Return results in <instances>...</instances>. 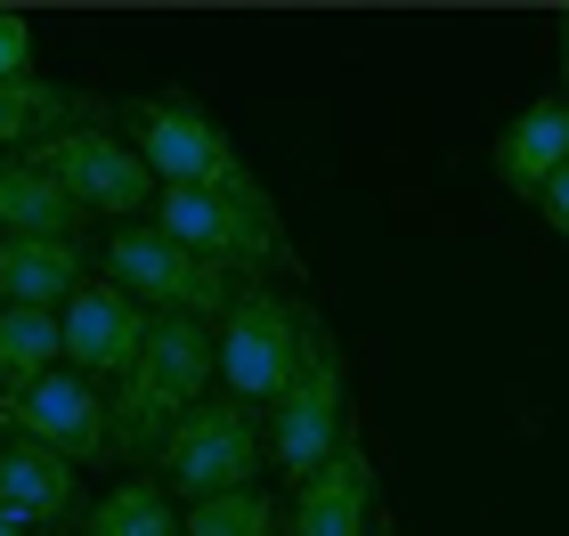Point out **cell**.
<instances>
[{
    "label": "cell",
    "mask_w": 569,
    "mask_h": 536,
    "mask_svg": "<svg viewBox=\"0 0 569 536\" xmlns=\"http://www.w3.org/2000/svg\"><path fill=\"white\" fill-rule=\"evenodd\" d=\"M196 398H212V325L196 317H154L131 357V374L107 398V447L114 455H154L163 431L188 415Z\"/></svg>",
    "instance_id": "obj_1"
},
{
    "label": "cell",
    "mask_w": 569,
    "mask_h": 536,
    "mask_svg": "<svg viewBox=\"0 0 569 536\" xmlns=\"http://www.w3.org/2000/svg\"><path fill=\"white\" fill-rule=\"evenodd\" d=\"M122 139H131V155L147 163L154 188H203V195H252L261 188L252 163L237 155V139H228L188 90L131 98V107H122Z\"/></svg>",
    "instance_id": "obj_2"
},
{
    "label": "cell",
    "mask_w": 569,
    "mask_h": 536,
    "mask_svg": "<svg viewBox=\"0 0 569 536\" xmlns=\"http://www.w3.org/2000/svg\"><path fill=\"white\" fill-rule=\"evenodd\" d=\"M147 227H163L179 252H196V261H212L228 276H252V269H301L293 236H284L269 188L252 195H203V188H154V212Z\"/></svg>",
    "instance_id": "obj_3"
},
{
    "label": "cell",
    "mask_w": 569,
    "mask_h": 536,
    "mask_svg": "<svg viewBox=\"0 0 569 536\" xmlns=\"http://www.w3.org/2000/svg\"><path fill=\"white\" fill-rule=\"evenodd\" d=\"M269 455H277V472H318L333 447L350 439V366H342V342L326 334V317L318 310H301V366L293 382L277 391L269 406Z\"/></svg>",
    "instance_id": "obj_4"
},
{
    "label": "cell",
    "mask_w": 569,
    "mask_h": 536,
    "mask_svg": "<svg viewBox=\"0 0 569 536\" xmlns=\"http://www.w3.org/2000/svg\"><path fill=\"white\" fill-rule=\"evenodd\" d=\"M261 455H269L261 415L212 391V398H196L188 415L163 431V447H154V479H163L171 496H188V504H196V496L252 488V479H261Z\"/></svg>",
    "instance_id": "obj_5"
},
{
    "label": "cell",
    "mask_w": 569,
    "mask_h": 536,
    "mask_svg": "<svg viewBox=\"0 0 569 536\" xmlns=\"http://www.w3.org/2000/svg\"><path fill=\"white\" fill-rule=\"evenodd\" d=\"M107 285H122L139 301L147 317H196V325H220L237 310V276L196 261V252H179L163 227H114L107 236Z\"/></svg>",
    "instance_id": "obj_6"
},
{
    "label": "cell",
    "mask_w": 569,
    "mask_h": 536,
    "mask_svg": "<svg viewBox=\"0 0 569 536\" xmlns=\"http://www.w3.org/2000/svg\"><path fill=\"white\" fill-rule=\"evenodd\" d=\"M301 366V310L284 293H237V310L212 325V382L237 406H277V391Z\"/></svg>",
    "instance_id": "obj_7"
},
{
    "label": "cell",
    "mask_w": 569,
    "mask_h": 536,
    "mask_svg": "<svg viewBox=\"0 0 569 536\" xmlns=\"http://www.w3.org/2000/svg\"><path fill=\"white\" fill-rule=\"evenodd\" d=\"M33 163L66 188V203L82 220H139V212H154V179H147V163L131 155V139H122L114 122L33 146Z\"/></svg>",
    "instance_id": "obj_8"
},
{
    "label": "cell",
    "mask_w": 569,
    "mask_h": 536,
    "mask_svg": "<svg viewBox=\"0 0 569 536\" xmlns=\"http://www.w3.org/2000/svg\"><path fill=\"white\" fill-rule=\"evenodd\" d=\"M0 439H24V447H41V455L82 472V464L107 455V398H98V382L49 366L24 391H0Z\"/></svg>",
    "instance_id": "obj_9"
},
{
    "label": "cell",
    "mask_w": 569,
    "mask_h": 536,
    "mask_svg": "<svg viewBox=\"0 0 569 536\" xmlns=\"http://www.w3.org/2000/svg\"><path fill=\"white\" fill-rule=\"evenodd\" d=\"M375 513H382V472L350 431L318 472L293 479V496L277 504V536H375Z\"/></svg>",
    "instance_id": "obj_10"
},
{
    "label": "cell",
    "mask_w": 569,
    "mask_h": 536,
    "mask_svg": "<svg viewBox=\"0 0 569 536\" xmlns=\"http://www.w3.org/2000/svg\"><path fill=\"white\" fill-rule=\"evenodd\" d=\"M147 310L122 285H107V276H90L82 293L58 310V350H66V374H82V382H122L131 374V357L147 342Z\"/></svg>",
    "instance_id": "obj_11"
},
{
    "label": "cell",
    "mask_w": 569,
    "mask_h": 536,
    "mask_svg": "<svg viewBox=\"0 0 569 536\" xmlns=\"http://www.w3.org/2000/svg\"><path fill=\"white\" fill-rule=\"evenodd\" d=\"M98 122H107V98H90L73 82H41V73L0 82V155H33V146L66 139V131H98Z\"/></svg>",
    "instance_id": "obj_12"
},
{
    "label": "cell",
    "mask_w": 569,
    "mask_h": 536,
    "mask_svg": "<svg viewBox=\"0 0 569 536\" xmlns=\"http://www.w3.org/2000/svg\"><path fill=\"white\" fill-rule=\"evenodd\" d=\"M488 163H497V188L505 195L537 203V195H546V179L569 163V98L561 90L553 98H529V107L497 131V155H488Z\"/></svg>",
    "instance_id": "obj_13"
},
{
    "label": "cell",
    "mask_w": 569,
    "mask_h": 536,
    "mask_svg": "<svg viewBox=\"0 0 569 536\" xmlns=\"http://www.w3.org/2000/svg\"><path fill=\"white\" fill-rule=\"evenodd\" d=\"M73 504H82L73 464H58V455H41V447H24V439H0V513H9L24 536L66 528Z\"/></svg>",
    "instance_id": "obj_14"
},
{
    "label": "cell",
    "mask_w": 569,
    "mask_h": 536,
    "mask_svg": "<svg viewBox=\"0 0 569 536\" xmlns=\"http://www.w3.org/2000/svg\"><path fill=\"white\" fill-rule=\"evenodd\" d=\"M90 285V252L66 236H0V301L9 310H66Z\"/></svg>",
    "instance_id": "obj_15"
},
{
    "label": "cell",
    "mask_w": 569,
    "mask_h": 536,
    "mask_svg": "<svg viewBox=\"0 0 569 536\" xmlns=\"http://www.w3.org/2000/svg\"><path fill=\"white\" fill-rule=\"evenodd\" d=\"M82 212L66 203V188L33 155H0V236H66L82 244Z\"/></svg>",
    "instance_id": "obj_16"
},
{
    "label": "cell",
    "mask_w": 569,
    "mask_h": 536,
    "mask_svg": "<svg viewBox=\"0 0 569 536\" xmlns=\"http://www.w3.org/2000/svg\"><path fill=\"white\" fill-rule=\"evenodd\" d=\"M82 536H179V513H171V488L154 472H122L107 496L90 504Z\"/></svg>",
    "instance_id": "obj_17"
},
{
    "label": "cell",
    "mask_w": 569,
    "mask_h": 536,
    "mask_svg": "<svg viewBox=\"0 0 569 536\" xmlns=\"http://www.w3.org/2000/svg\"><path fill=\"white\" fill-rule=\"evenodd\" d=\"M58 310H9L0 301V391H24L58 366Z\"/></svg>",
    "instance_id": "obj_18"
},
{
    "label": "cell",
    "mask_w": 569,
    "mask_h": 536,
    "mask_svg": "<svg viewBox=\"0 0 569 536\" xmlns=\"http://www.w3.org/2000/svg\"><path fill=\"white\" fill-rule=\"evenodd\" d=\"M179 536H277V496L269 488L196 496L188 513H179Z\"/></svg>",
    "instance_id": "obj_19"
},
{
    "label": "cell",
    "mask_w": 569,
    "mask_h": 536,
    "mask_svg": "<svg viewBox=\"0 0 569 536\" xmlns=\"http://www.w3.org/2000/svg\"><path fill=\"white\" fill-rule=\"evenodd\" d=\"M33 73V17L0 9V82H24Z\"/></svg>",
    "instance_id": "obj_20"
},
{
    "label": "cell",
    "mask_w": 569,
    "mask_h": 536,
    "mask_svg": "<svg viewBox=\"0 0 569 536\" xmlns=\"http://www.w3.org/2000/svg\"><path fill=\"white\" fill-rule=\"evenodd\" d=\"M537 212H546V227H553V236L569 244V163L546 179V195H537Z\"/></svg>",
    "instance_id": "obj_21"
},
{
    "label": "cell",
    "mask_w": 569,
    "mask_h": 536,
    "mask_svg": "<svg viewBox=\"0 0 569 536\" xmlns=\"http://www.w3.org/2000/svg\"><path fill=\"white\" fill-rule=\"evenodd\" d=\"M561 82H569V9H561Z\"/></svg>",
    "instance_id": "obj_22"
},
{
    "label": "cell",
    "mask_w": 569,
    "mask_h": 536,
    "mask_svg": "<svg viewBox=\"0 0 569 536\" xmlns=\"http://www.w3.org/2000/svg\"><path fill=\"white\" fill-rule=\"evenodd\" d=\"M0 536H24V528H17V520H9V513H0Z\"/></svg>",
    "instance_id": "obj_23"
},
{
    "label": "cell",
    "mask_w": 569,
    "mask_h": 536,
    "mask_svg": "<svg viewBox=\"0 0 569 536\" xmlns=\"http://www.w3.org/2000/svg\"><path fill=\"white\" fill-rule=\"evenodd\" d=\"M375 536H391V528H382V520H375Z\"/></svg>",
    "instance_id": "obj_24"
}]
</instances>
